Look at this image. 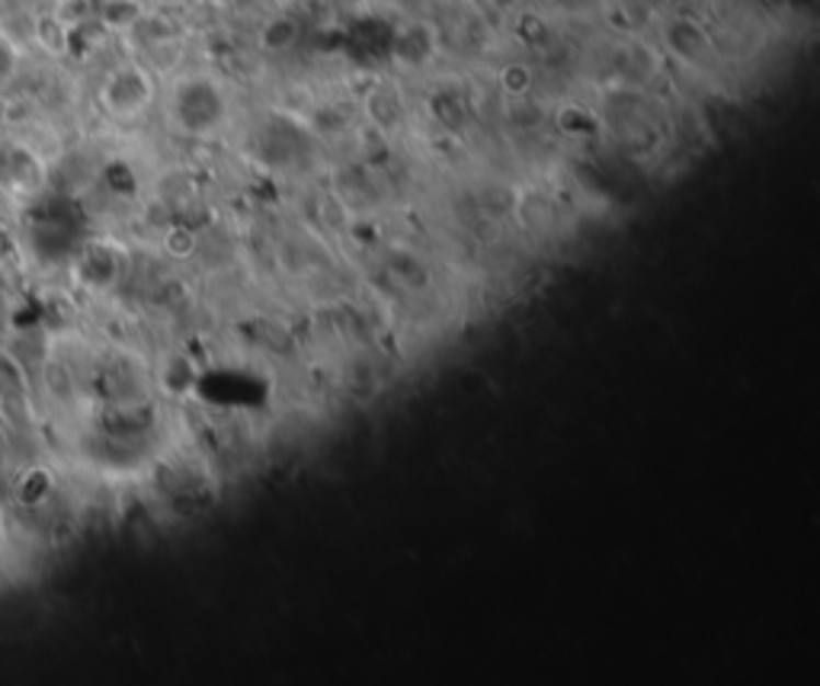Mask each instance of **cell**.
I'll return each instance as SVG.
<instances>
[{"label":"cell","mask_w":820,"mask_h":686,"mask_svg":"<svg viewBox=\"0 0 820 686\" xmlns=\"http://www.w3.org/2000/svg\"><path fill=\"white\" fill-rule=\"evenodd\" d=\"M173 116H176V126L190 135H205V132L218 129L221 119H225V96L221 90L212 84V81H203V78H193V81H183L173 93Z\"/></svg>","instance_id":"cell-1"},{"label":"cell","mask_w":820,"mask_h":686,"mask_svg":"<svg viewBox=\"0 0 820 686\" xmlns=\"http://www.w3.org/2000/svg\"><path fill=\"white\" fill-rule=\"evenodd\" d=\"M155 96V87L141 68H119L106 87H103V103L110 106L113 116H135L141 113Z\"/></svg>","instance_id":"cell-2"}]
</instances>
